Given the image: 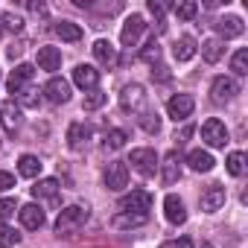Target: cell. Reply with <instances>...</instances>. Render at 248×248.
I'll return each instance as SVG.
<instances>
[{
  "instance_id": "38",
  "label": "cell",
  "mask_w": 248,
  "mask_h": 248,
  "mask_svg": "<svg viewBox=\"0 0 248 248\" xmlns=\"http://www.w3.org/2000/svg\"><path fill=\"white\" fill-rule=\"evenodd\" d=\"M140 59H143V62H158V59H161V44L152 38V41L140 50Z\"/></svg>"
},
{
  "instance_id": "6",
  "label": "cell",
  "mask_w": 248,
  "mask_h": 248,
  "mask_svg": "<svg viewBox=\"0 0 248 248\" xmlns=\"http://www.w3.org/2000/svg\"><path fill=\"white\" fill-rule=\"evenodd\" d=\"M149 207H152V196L146 190H135L120 199V213H146L149 216Z\"/></svg>"
},
{
  "instance_id": "17",
  "label": "cell",
  "mask_w": 248,
  "mask_h": 248,
  "mask_svg": "<svg viewBox=\"0 0 248 248\" xmlns=\"http://www.w3.org/2000/svg\"><path fill=\"white\" fill-rule=\"evenodd\" d=\"M73 82L79 88H85V91H93L99 85V70L93 64H76L73 67Z\"/></svg>"
},
{
  "instance_id": "1",
  "label": "cell",
  "mask_w": 248,
  "mask_h": 248,
  "mask_svg": "<svg viewBox=\"0 0 248 248\" xmlns=\"http://www.w3.org/2000/svg\"><path fill=\"white\" fill-rule=\"evenodd\" d=\"M88 219H91V207H88V204H70V207H64V210L59 213V219H56V233H59V236H67V233L79 231Z\"/></svg>"
},
{
  "instance_id": "36",
  "label": "cell",
  "mask_w": 248,
  "mask_h": 248,
  "mask_svg": "<svg viewBox=\"0 0 248 248\" xmlns=\"http://www.w3.org/2000/svg\"><path fill=\"white\" fill-rule=\"evenodd\" d=\"M199 12V6L193 3V0H181V3H175V18L178 21H193Z\"/></svg>"
},
{
  "instance_id": "37",
  "label": "cell",
  "mask_w": 248,
  "mask_h": 248,
  "mask_svg": "<svg viewBox=\"0 0 248 248\" xmlns=\"http://www.w3.org/2000/svg\"><path fill=\"white\" fill-rule=\"evenodd\" d=\"M0 24H3L6 30H12V32H21V30H24V18H21V15H15V12H3Z\"/></svg>"
},
{
  "instance_id": "9",
  "label": "cell",
  "mask_w": 248,
  "mask_h": 248,
  "mask_svg": "<svg viewBox=\"0 0 248 248\" xmlns=\"http://www.w3.org/2000/svg\"><path fill=\"white\" fill-rule=\"evenodd\" d=\"M0 126H3L9 135H15V132L24 126V114H21V108H18L12 99H3V102H0Z\"/></svg>"
},
{
  "instance_id": "27",
  "label": "cell",
  "mask_w": 248,
  "mask_h": 248,
  "mask_svg": "<svg viewBox=\"0 0 248 248\" xmlns=\"http://www.w3.org/2000/svg\"><path fill=\"white\" fill-rule=\"evenodd\" d=\"M126 140H129V132H123V129H111V132H105L102 149H105V152H117V149L126 146Z\"/></svg>"
},
{
  "instance_id": "19",
  "label": "cell",
  "mask_w": 248,
  "mask_h": 248,
  "mask_svg": "<svg viewBox=\"0 0 248 248\" xmlns=\"http://www.w3.org/2000/svg\"><path fill=\"white\" fill-rule=\"evenodd\" d=\"M93 59L99 62V64H105V67H114L117 64V47L108 41V38H99V41H93Z\"/></svg>"
},
{
  "instance_id": "3",
  "label": "cell",
  "mask_w": 248,
  "mask_h": 248,
  "mask_svg": "<svg viewBox=\"0 0 248 248\" xmlns=\"http://www.w3.org/2000/svg\"><path fill=\"white\" fill-rule=\"evenodd\" d=\"M143 105H146V93H143V85L132 82V85H126V88L120 91V108H123V111L140 114V111H143Z\"/></svg>"
},
{
  "instance_id": "2",
  "label": "cell",
  "mask_w": 248,
  "mask_h": 248,
  "mask_svg": "<svg viewBox=\"0 0 248 248\" xmlns=\"http://www.w3.org/2000/svg\"><path fill=\"white\" fill-rule=\"evenodd\" d=\"M202 140L210 149H225V143L231 140V135H228V129H225L222 120L210 117V120H204V126H202Z\"/></svg>"
},
{
  "instance_id": "11",
  "label": "cell",
  "mask_w": 248,
  "mask_h": 248,
  "mask_svg": "<svg viewBox=\"0 0 248 248\" xmlns=\"http://www.w3.org/2000/svg\"><path fill=\"white\" fill-rule=\"evenodd\" d=\"M32 76H35V67L32 64H18L12 73H9V79H6V88H9V93H21L30 82H32Z\"/></svg>"
},
{
  "instance_id": "43",
  "label": "cell",
  "mask_w": 248,
  "mask_h": 248,
  "mask_svg": "<svg viewBox=\"0 0 248 248\" xmlns=\"http://www.w3.org/2000/svg\"><path fill=\"white\" fill-rule=\"evenodd\" d=\"M21 53H24V47H21V44H12V47H9V50H6V56H9V59H12V62H15V59H18V56H21Z\"/></svg>"
},
{
  "instance_id": "42",
  "label": "cell",
  "mask_w": 248,
  "mask_h": 248,
  "mask_svg": "<svg viewBox=\"0 0 248 248\" xmlns=\"http://www.w3.org/2000/svg\"><path fill=\"white\" fill-rule=\"evenodd\" d=\"M15 187V175L12 172H0V193H6Z\"/></svg>"
},
{
  "instance_id": "16",
  "label": "cell",
  "mask_w": 248,
  "mask_h": 248,
  "mask_svg": "<svg viewBox=\"0 0 248 248\" xmlns=\"http://www.w3.org/2000/svg\"><path fill=\"white\" fill-rule=\"evenodd\" d=\"M88 140H91V126H88V123H70V129H67V146L73 152H79V149L88 146Z\"/></svg>"
},
{
  "instance_id": "35",
  "label": "cell",
  "mask_w": 248,
  "mask_h": 248,
  "mask_svg": "<svg viewBox=\"0 0 248 248\" xmlns=\"http://www.w3.org/2000/svg\"><path fill=\"white\" fill-rule=\"evenodd\" d=\"M21 242V233L9 225H0V248H15Z\"/></svg>"
},
{
  "instance_id": "32",
  "label": "cell",
  "mask_w": 248,
  "mask_h": 248,
  "mask_svg": "<svg viewBox=\"0 0 248 248\" xmlns=\"http://www.w3.org/2000/svg\"><path fill=\"white\" fill-rule=\"evenodd\" d=\"M225 167H228V172H231L233 178H242L248 164H245V155H242V152H231L228 161H225Z\"/></svg>"
},
{
  "instance_id": "12",
  "label": "cell",
  "mask_w": 248,
  "mask_h": 248,
  "mask_svg": "<svg viewBox=\"0 0 248 248\" xmlns=\"http://www.w3.org/2000/svg\"><path fill=\"white\" fill-rule=\"evenodd\" d=\"M44 96H47L50 102H56V105L67 102V99H70V82L62 79V76H53V79L44 85Z\"/></svg>"
},
{
  "instance_id": "40",
  "label": "cell",
  "mask_w": 248,
  "mask_h": 248,
  "mask_svg": "<svg viewBox=\"0 0 248 248\" xmlns=\"http://www.w3.org/2000/svg\"><path fill=\"white\" fill-rule=\"evenodd\" d=\"M146 9H149L155 18H161V15L170 9V3H164V0H149V3H146Z\"/></svg>"
},
{
  "instance_id": "28",
  "label": "cell",
  "mask_w": 248,
  "mask_h": 248,
  "mask_svg": "<svg viewBox=\"0 0 248 248\" xmlns=\"http://www.w3.org/2000/svg\"><path fill=\"white\" fill-rule=\"evenodd\" d=\"M56 35H59L62 41H79V38H82V27L73 24V21H59V24H56Z\"/></svg>"
},
{
  "instance_id": "29",
  "label": "cell",
  "mask_w": 248,
  "mask_h": 248,
  "mask_svg": "<svg viewBox=\"0 0 248 248\" xmlns=\"http://www.w3.org/2000/svg\"><path fill=\"white\" fill-rule=\"evenodd\" d=\"M146 213H117L114 216V228H140L146 225Z\"/></svg>"
},
{
  "instance_id": "15",
  "label": "cell",
  "mask_w": 248,
  "mask_h": 248,
  "mask_svg": "<svg viewBox=\"0 0 248 248\" xmlns=\"http://www.w3.org/2000/svg\"><path fill=\"white\" fill-rule=\"evenodd\" d=\"M199 204H202L204 213H216V210L225 204V187H222V184H210V187L202 193Z\"/></svg>"
},
{
  "instance_id": "18",
  "label": "cell",
  "mask_w": 248,
  "mask_h": 248,
  "mask_svg": "<svg viewBox=\"0 0 248 248\" xmlns=\"http://www.w3.org/2000/svg\"><path fill=\"white\" fill-rule=\"evenodd\" d=\"M164 216H167V222H172V225H184V222H187V207H184V202H181L178 196H167V199H164Z\"/></svg>"
},
{
  "instance_id": "24",
  "label": "cell",
  "mask_w": 248,
  "mask_h": 248,
  "mask_svg": "<svg viewBox=\"0 0 248 248\" xmlns=\"http://www.w3.org/2000/svg\"><path fill=\"white\" fill-rule=\"evenodd\" d=\"M222 56H225V41H219V38H207V41H202V59H204V62L216 64Z\"/></svg>"
},
{
  "instance_id": "41",
  "label": "cell",
  "mask_w": 248,
  "mask_h": 248,
  "mask_svg": "<svg viewBox=\"0 0 248 248\" xmlns=\"http://www.w3.org/2000/svg\"><path fill=\"white\" fill-rule=\"evenodd\" d=\"M161 248H193V239H187V236H181V239H167V242H161Z\"/></svg>"
},
{
  "instance_id": "7",
  "label": "cell",
  "mask_w": 248,
  "mask_h": 248,
  "mask_svg": "<svg viewBox=\"0 0 248 248\" xmlns=\"http://www.w3.org/2000/svg\"><path fill=\"white\" fill-rule=\"evenodd\" d=\"M129 164H132V170H138L143 178H149V175H155V170H158V155H155V149H132Z\"/></svg>"
},
{
  "instance_id": "5",
  "label": "cell",
  "mask_w": 248,
  "mask_h": 248,
  "mask_svg": "<svg viewBox=\"0 0 248 248\" xmlns=\"http://www.w3.org/2000/svg\"><path fill=\"white\" fill-rule=\"evenodd\" d=\"M102 181H105V187H108L111 193L126 190V187H129V167L123 164V161H114V164H108V167H105V175H102Z\"/></svg>"
},
{
  "instance_id": "21",
  "label": "cell",
  "mask_w": 248,
  "mask_h": 248,
  "mask_svg": "<svg viewBox=\"0 0 248 248\" xmlns=\"http://www.w3.org/2000/svg\"><path fill=\"white\" fill-rule=\"evenodd\" d=\"M18 213H21V225L30 228V231H38V228L44 225V210H41L38 204H24Z\"/></svg>"
},
{
  "instance_id": "22",
  "label": "cell",
  "mask_w": 248,
  "mask_h": 248,
  "mask_svg": "<svg viewBox=\"0 0 248 248\" xmlns=\"http://www.w3.org/2000/svg\"><path fill=\"white\" fill-rule=\"evenodd\" d=\"M187 164H190V170H196V172H210L213 170V155L207 152V149H193L190 155H187Z\"/></svg>"
},
{
  "instance_id": "14",
  "label": "cell",
  "mask_w": 248,
  "mask_h": 248,
  "mask_svg": "<svg viewBox=\"0 0 248 248\" xmlns=\"http://www.w3.org/2000/svg\"><path fill=\"white\" fill-rule=\"evenodd\" d=\"M213 30L219 32V41H225V38H236V35H242L245 24H242V18H236V15H225V18H219V21L213 24Z\"/></svg>"
},
{
  "instance_id": "30",
  "label": "cell",
  "mask_w": 248,
  "mask_h": 248,
  "mask_svg": "<svg viewBox=\"0 0 248 248\" xmlns=\"http://www.w3.org/2000/svg\"><path fill=\"white\" fill-rule=\"evenodd\" d=\"M138 123H140V129L146 135H158L161 132V117H158V111H140Z\"/></svg>"
},
{
  "instance_id": "34",
  "label": "cell",
  "mask_w": 248,
  "mask_h": 248,
  "mask_svg": "<svg viewBox=\"0 0 248 248\" xmlns=\"http://www.w3.org/2000/svg\"><path fill=\"white\" fill-rule=\"evenodd\" d=\"M231 70H233L236 76H245V73H248V50H245V47L231 56Z\"/></svg>"
},
{
  "instance_id": "13",
  "label": "cell",
  "mask_w": 248,
  "mask_h": 248,
  "mask_svg": "<svg viewBox=\"0 0 248 248\" xmlns=\"http://www.w3.org/2000/svg\"><path fill=\"white\" fill-rule=\"evenodd\" d=\"M161 167V181L170 187V184H175L178 178H181V158H178V152L172 149V152H167L164 155V164H158Z\"/></svg>"
},
{
  "instance_id": "8",
  "label": "cell",
  "mask_w": 248,
  "mask_h": 248,
  "mask_svg": "<svg viewBox=\"0 0 248 248\" xmlns=\"http://www.w3.org/2000/svg\"><path fill=\"white\" fill-rule=\"evenodd\" d=\"M193 108H196V99L190 93H175L170 102H167V114L175 120V123H184L187 117H193Z\"/></svg>"
},
{
  "instance_id": "33",
  "label": "cell",
  "mask_w": 248,
  "mask_h": 248,
  "mask_svg": "<svg viewBox=\"0 0 248 248\" xmlns=\"http://www.w3.org/2000/svg\"><path fill=\"white\" fill-rule=\"evenodd\" d=\"M105 102H108V93H102L99 88H93V91H88V93H85L82 108H85V111H96V108H102Z\"/></svg>"
},
{
  "instance_id": "31",
  "label": "cell",
  "mask_w": 248,
  "mask_h": 248,
  "mask_svg": "<svg viewBox=\"0 0 248 248\" xmlns=\"http://www.w3.org/2000/svg\"><path fill=\"white\" fill-rule=\"evenodd\" d=\"M38 102H41V93H38L35 85H27L18 93V108H38Z\"/></svg>"
},
{
  "instance_id": "39",
  "label": "cell",
  "mask_w": 248,
  "mask_h": 248,
  "mask_svg": "<svg viewBox=\"0 0 248 248\" xmlns=\"http://www.w3.org/2000/svg\"><path fill=\"white\" fill-rule=\"evenodd\" d=\"M18 210V204H15V199H0V225H3L12 213Z\"/></svg>"
},
{
  "instance_id": "23",
  "label": "cell",
  "mask_w": 248,
  "mask_h": 248,
  "mask_svg": "<svg viewBox=\"0 0 248 248\" xmlns=\"http://www.w3.org/2000/svg\"><path fill=\"white\" fill-rule=\"evenodd\" d=\"M38 67L41 70H59L62 67V50L59 47H41L38 50Z\"/></svg>"
},
{
  "instance_id": "25",
  "label": "cell",
  "mask_w": 248,
  "mask_h": 248,
  "mask_svg": "<svg viewBox=\"0 0 248 248\" xmlns=\"http://www.w3.org/2000/svg\"><path fill=\"white\" fill-rule=\"evenodd\" d=\"M59 190H62V187H59L56 178H38V184L32 187V196H35V199H53V202H56V199H59Z\"/></svg>"
},
{
  "instance_id": "4",
  "label": "cell",
  "mask_w": 248,
  "mask_h": 248,
  "mask_svg": "<svg viewBox=\"0 0 248 248\" xmlns=\"http://www.w3.org/2000/svg\"><path fill=\"white\" fill-rule=\"evenodd\" d=\"M236 93H239V85H236V79H233V76H216V79H213V85H210V99H213L216 105L231 102Z\"/></svg>"
},
{
  "instance_id": "20",
  "label": "cell",
  "mask_w": 248,
  "mask_h": 248,
  "mask_svg": "<svg viewBox=\"0 0 248 248\" xmlns=\"http://www.w3.org/2000/svg\"><path fill=\"white\" fill-rule=\"evenodd\" d=\"M196 53H199V44H196V38H190V35H181V38L172 44V56H175V62H190Z\"/></svg>"
},
{
  "instance_id": "10",
  "label": "cell",
  "mask_w": 248,
  "mask_h": 248,
  "mask_svg": "<svg viewBox=\"0 0 248 248\" xmlns=\"http://www.w3.org/2000/svg\"><path fill=\"white\" fill-rule=\"evenodd\" d=\"M143 30H146L143 15H129L126 24H123V30H120V41H123V47H135V44L140 41Z\"/></svg>"
},
{
  "instance_id": "26",
  "label": "cell",
  "mask_w": 248,
  "mask_h": 248,
  "mask_svg": "<svg viewBox=\"0 0 248 248\" xmlns=\"http://www.w3.org/2000/svg\"><path fill=\"white\" fill-rule=\"evenodd\" d=\"M41 161L35 158V155H21V161H18V172L24 175V178H38L41 175Z\"/></svg>"
}]
</instances>
